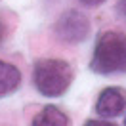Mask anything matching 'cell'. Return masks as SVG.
Masks as SVG:
<instances>
[{
	"label": "cell",
	"instance_id": "30bf717a",
	"mask_svg": "<svg viewBox=\"0 0 126 126\" xmlns=\"http://www.w3.org/2000/svg\"><path fill=\"white\" fill-rule=\"evenodd\" d=\"M124 126H126V117H124Z\"/></svg>",
	"mask_w": 126,
	"mask_h": 126
},
{
	"label": "cell",
	"instance_id": "8992f818",
	"mask_svg": "<svg viewBox=\"0 0 126 126\" xmlns=\"http://www.w3.org/2000/svg\"><path fill=\"white\" fill-rule=\"evenodd\" d=\"M31 126H69V117L55 105L42 107L40 113L32 118Z\"/></svg>",
	"mask_w": 126,
	"mask_h": 126
},
{
	"label": "cell",
	"instance_id": "3957f363",
	"mask_svg": "<svg viewBox=\"0 0 126 126\" xmlns=\"http://www.w3.org/2000/svg\"><path fill=\"white\" fill-rule=\"evenodd\" d=\"M54 29L57 38L63 42H69V44L84 42L90 34V19L79 10H69L59 16Z\"/></svg>",
	"mask_w": 126,
	"mask_h": 126
},
{
	"label": "cell",
	"instance_id": "ba28073f",
	"mask_svg": "<svg viewBox=\"0 0 126 126\" xmlns=\"http://www.w3.org/2000/svg\"><path fill=\"white\" fill-rule=\"evenodd\" d=\"M80 4H86V6H99V4H103L105 0H79Z\"/></svg>",
	"mask_w": 126,
	"mask_h": 126
},
{
	"label": "cell",
	"instance_id": "52a82bcc",
	"mask_svg": "<svg viewBox=\"0 0 126 126\" xmlns=\"http://www.w3.org/2000/svg\"><path fill=\"white\" fill-rule=\"evenodd\" d=\"M84 126H117V124H113L109 120H88V122H84Z\"/></svg>",
	"mask_w": 126,
	"mask_h": 126
},
{
	"label": "cell",
	"instance_id": "9c48e42d",
	"mask_svg": "<svg viewBox=\"0 0 126 126\" xmlns=\"http://www.w3.org/2000/svg\"><path fill=\"white\" fill-rule=\"evenodd\" d=\"M2 38H4V25L0 21V42H2Z\"/></svg>",
	"mask_w": 126,
	"mask_h": 126
},
{
	"label": "cell",
	"instance_id": "277c9868",
	"mask_svg": "<svg viewBox=\"0 0 126 126\" xmlns=\"http://www.w3.org/2000/svg\"><path fill=\"white\" fill-rule=\"evenodd\" d=\"M124 107H126V92L117 86L105 88L95 101V113L105 118L118 117L124 111Z\"/></svg>",
	"mask_w": 126,
	"mask_h": 126
},
{
	"label": "cell",
	"instance_id": "7a4b0ae2",
	"mask_svg": "<svg viewBox=\"0 0 126 126\" xmlns=\"http://www.w3.org/2000/svg\"><path fill=\"white\" fill-rule=\"evenodd\" d=\"M73 82V67L63 59H40L32 69V84L46 97L63 95Z\"/></svg>",
	"mask_w": 126,
	"mask_h": 126
},
{
	"label": "cell",
	"instance_id": "5b68a950",
	"mask_svg": "<svg viewBox=\"0 0 126 126\" xmlns=\"http://www.w3.org/2000/svg\"><path fill=\"white\" fill-rule=\"evenodd\" d=\"M21 86V73L16 65L0 59V97L16 92Z\"/></svg>",
	"mask_w": 126,
	"mask_h": 126
},
{
	"label": "cell",
	"instance_id": "6da1fadb",
	"mask_svg": "<svg viewBox=\"0 0 126 126\" xmlns=\"http://www.w3.org/2000/svg\"><path fill=\"white\" fill-rule=\"evenodd\" d=\"M90 69L97 75H113L126 71V34L105 31L97 36Z\"/></svg>",
	"mask_w": 126,
	"mask_h": 126
}]
</instances>
